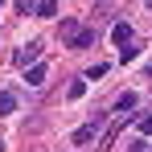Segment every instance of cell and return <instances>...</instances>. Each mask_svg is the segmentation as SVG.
I'll return each mask as SVG.
<instances>
[{"instance_id":"6da1fadb","label":"cell","mask_w":152,"mask_h":152,"mask_svg":"<svg viewBox=\"0 0 152 152\" xmlns=\"http://www.w3.org/2000/svg\"><path fill=\"white\" fill-rule=\"evenodd\" d=\"M58 33H62V41H66L70 50H91V45H95V29L74 21V17H66V21L58 25Z\"/></svg>"},{"instance_id":"7a4b0ae2","label":"cell","mask_w":152,"mask_h":152,"mask_svg":"<svg viewBox=\"0 0 152 152\" xmlns=\"http://www.w3.org/2000/svg\"><path fill=\"white\" fill-rule=\"evenodd\" d=\"M99 132H103V115H95L91 124H82V127L74 132V144H78V148H82V144H91V140H95Z\"/></svg>"},{"instance_id":"3957f363","label":"cell","mask_w":152,"mask_h":152,"mask_svg":"<svg viewBox=\"0 0 152 152\" xmlns=\"http://www.w3.org/2000/svg\"><path fill=\"white\" fill-rule=\"evenodd\" d=\"M37 58H41V45H37V41H29L25 50H17V66L29 70V66H37Z\"/></svg>"},{"instance_id":"277c9868","label":"cell","mask_w":152,"mask_h":152,"mask_svg":"<svg viewBox=\"0 0 152 152\" xmlns=\"http://www.w3.org/2000/svg\"><path fill=\"white\" fill-rule=\"evenodd\" d=\"M111 41H115L119 50H124V45H132V29H127V25H115V29H111Z\"/></svg>"},{"instance_id":"5b68a950","label":"cell","mask_w":152,"mask_h":152,"mask_svg":"<svg viewBox=\"0 0 152 152\" xmlns=\"http://www.w3.org/2000/svg\"><path fill=\"white\" fill-rule=\"evenodd\" d=\"M25 82H29V86H41V82H45V66H41V62L29 66V70H25Z\"/></svg>"},{"instance_id":"8992f818","label":"cell","mask_w":152,"mask_h":152,"mask_svg":"<svg viewBox=\"0 0 152 152\" xmlns=\"http://www.w3.org/2000/svg\"><path fill=\"white\" fill-rule=\"evenodd\" d=\"M17 111V95L12 91H0V115H12Z\"/></svg>"},{"instance_id":"52a82bcc","label":"cell","mask_w":152,"mask_h":152,"mask_svg":"<svg viewBox=\"0 0 152 152\" xmlns=\"http://www.w3.org/2000/svg\"><path fill=\"white\" fill-rule=\"evenodd\" d=\"M136 91H127V95H119V103H115V115H124V111H132V107H136Z\"/></svg>"},{"instance_id":"ba28073f","label":"cell","mask_w":152,"mask_h":152,"mask_svg":"<svg viewBox=\"0 0 152 152\" xmlns=\"http://www.w3.org/2000/svg\"><path fill=\"white\" fill-rule=\"evenodd\" d=\"M33 12H37V17H53V12H58V0H37Z\"/></svg>"},{"instance_id":"9c48e42d","label":"cell","mask_w":152,"mask_h":152,"mask_svg":"<svg viewBox=\"0 0 152 152\" xmlns=\"http://www.w3.org/2000/svg\"><path fill=\"white\" fill-rule=\"evenodd\" d=\"M66 95H70V99H82V95H86V78H78V82H70V91H66Z\"/></svg>"},{"instance_id":"30bf717a","label":"cell","mask_w":152,"mask_h":152,"mask_svg":"<svg viewBox=\"0 0 152 152\" xmlns=\"http://www.w3.org/2000/svg\"><path fill=\"white\" fill-rule=\"evenodd\" d=\"M140 132H144V136H152V115H144V119H140Z\"/></svg>"},{"instance_id":"8fae6325","label":"cell","mask_w":152,"mask_h":152,"mask_svg":"<svg viewBox=\"0 0 152 152\" xmlns=\"http://www.w3.org/2000/svg\"><path fill=\"white\" fill-rule=\"evenodd\" d=\"M0 152H4V140H0Z\"/></svg>"},{"instance_id":"7c38bea8","label":"cell","mask_w":152,"mask_h":152,"mask_svg":"<svg viewBox=\"0 0 152 152\" xmlns=\"http://www.w3.org/2000/svg\"><path fill=\"white\" fill-rule=\"evenodd\" d=\"M144 4H148V8H152V0H144Z\"/></svg>"},{"instance_id":"4fadbf2b","label":"cell","mask_w":152,"mask_h":152,"mask_svg":"<svg viewBox=\"0 0 152 152\" xmlns=\"http://www.w3.org/2000/svg\"><path fill=\"white\" fill-rule=\"evenodd\" d=\"M148 74H152V66H148Z\"/></svg>"},{"instance_id":"5bb4252c","label":"cell","mask_w":152,"mask_h":152,"mask_svg":"<svg viewBox=\"0 0 152 152\" xmlns=\"http://www.w3.org/2000/svg\"><path fill=\"white\" fill-rule=\"evenodd\" d=\"M0 4H4V0H0Z\"/></svg>"}]
</instances>
